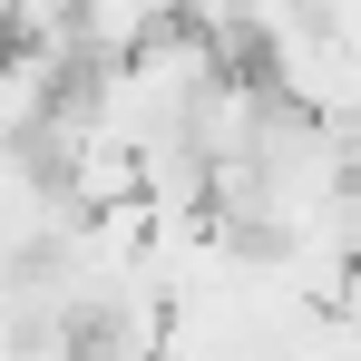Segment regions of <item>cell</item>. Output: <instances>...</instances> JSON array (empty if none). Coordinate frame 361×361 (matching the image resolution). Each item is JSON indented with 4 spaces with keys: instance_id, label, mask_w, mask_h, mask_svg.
Returning <instances> with one entry per match:
<instances>
[{
    "instance_id": "cell-1",
    "label": "cell",
    "mask_w": 361,
    "mask_h": 361,
    "mask_svg": "<svg viewBox=\"0 0 361 361\" xmlns=\"http://www.w3.org/2000/svg\"><path fill=\"white\" fill-rule=\"evenodd\" d=\"M166 30H185V0H78V59L88 68H127V59H147Z\"/></svg>"
}]
</instances>
